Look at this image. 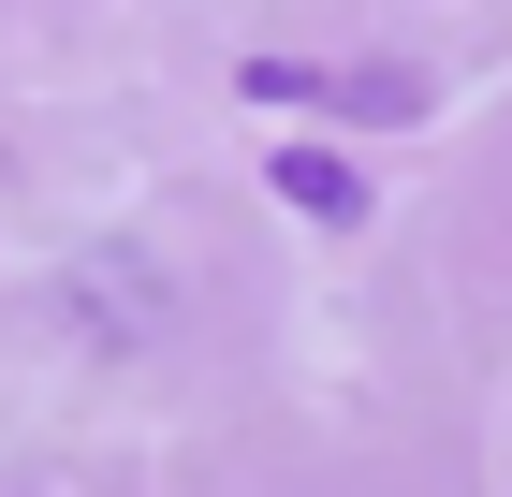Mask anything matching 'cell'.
Returning <instances> with one entry per match:
<instances>
[{
    "instance_id": "2",
    "label": "cell",
    "mask_w": 512,
    "mask_h": 497,
    "mask_svg": "<svg viewBox=\"0 0 512 497\" xmlns=\"http://www.w3.org/2000/svg\"><path fill=\"white\" fill-rule=\"evenodd\" d=\"M0 176H15V147H0Z\"/></svg>"
},
{
    "instance_id": "1",
    "label": "cell",
    "mask_w": 512,
    "mask_h": 497,
    "mask_svg": "<svg viewBox=\"0 0 512 497\" xmlns=\"http://www.w3.org/2000/svg\"><path fill=\"white\" fill-rule=\"evenodd\" d=\"M278 191L308 205V220H366V176H352L337 147H278Z\"/></svg>"
}]
</instances>
